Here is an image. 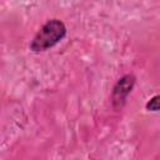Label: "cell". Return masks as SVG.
Wrapping results in <instances>:
<instances>
[{"instance_id":"cell-3","label":"cell","mask_w":160,"mask_h":160,"mask_svg":"<svg viewBox=\"0 0 160 160\" xmlns=\"http://www.w3.org/2000/svg\"><path fill=\"white\" fill-rule=\"evenodd\" d=\"M148 111H160V94L152 96L145 105Z\"/></svg>"},{"instance_id":"cell-1","label":"cell","mask_w":160,"mask_h":160,"mask_svg":"<svg viewBox=\"0 0 160 160\" xmlns=\"http://www.w3.org/2000/svg\"><path fill=\"white\" fill-rule=\"evenodd\" d=\"M66 35V26L59 19L48 20L35 34L30 42V50L34 52L46 51L60 42Z\"/></svg>"},{"instance_id":"cell-2","label":"cell","mask_w":160,"mask_h":160,"mask_svg":"<svg viewBox=\"0 0 160 160\" xmlns=\"http://www.w3.org/2000/svg\"><path fill=\"white\" fill-rule=\"evenodd\" d=\"M136 78L132 74H126L122 78L118 80V82L114 85L112 94H111V101L115 109H121L125 102L128 96L130 95L134 85H135Z\"/></svg>"}]
</instances>
